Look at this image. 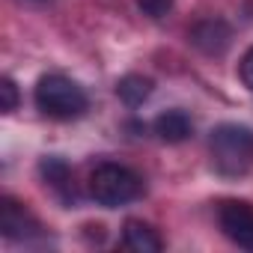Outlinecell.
<instances>
[{
    "mask_svg": "<svg viewBox=\"0 0 253 253\" xmlns=\"http://www.w3.org/2000/svg\"><path fill=\"white\" fill-rule=\"evenodd\" d=\"M0 232L6 238L21 241V238H30L39 232V220L30 214V209H24L12 197H3L0 200Z\"/></svg>",
    "mask_w": 253,
    "mask_h": 253,
    "instance_id": "cell-5",
    "label": "cell"
},
{
    "mask_svg": "<svg viewBox=\"0 0 253 253\" xmlns=\"http://www.w3.org/2000/svg\"><path fill=\"white\" fill-rule=\"evenodd\" d=\"M33 101H36L39 113H45L48 119H78L89 107V98H86L84 86L75 84L66 75H45V78H39Z\"/></svg>",
    "mask_w": 253,
    "mask_h": 253,
    "instance_id": "cell-3",
    "label": "cell"
},
{
    "mask_svg": "<svg viewBox=\"0 0 253 253\" xmlns=\"http://www.w3.org/2000/svg\"><path fill=\"white\" fill-rule=\"evenodd\" d=\"M39 170H42V179H45V185H48L51 191H57L66 203H75L72 170L66 167V161H60V158H45V161L39 164Z\"/></svg>",
    "mask_w": 253,
    "mask_h": 253,
    "instance_id": "cell-9",
    "label": "cell"
},
{
    "mask_svg": "<svg viewBox=\"0 0 253 253\" xmlns=\"http://www.w3.org/2000/svg\"><path fill=\"white\" fill-rule=\"evenodd\" d=\"M211 164L220 176H244L253 167V131L238 122H223L209 137Z\"/></svg>",
    "mask_w": 253,
    "mask_h": 253,
    "instance_id": "cell-1",
    "label": "cell"
},
{
    "mask_svg": "<svg viewBox=\"0 0 253 253\" xmlns=\"http://www.w3.org/2000/svg\"><path fill=\"white\" fill-rule=\"evenodd\" d=\"M173 3L176 0H137V9L143 12V15H149V18H164V15H170V9H173Z\"/></svg>",
    "mask_w": 253,
    "mask_h": 253,
    "instance_id": "cell-11",
    "label": "cell"
},
{
    "mask_svg": "<svg viewBox=\"0 0 253 253\" xmlns=\"http://www.w3.org/2000/svg\"><path fill=\"white\" fill-rule=\"evenodd\" d=\"M217 223L235 247L253 253V206L250 203H241V200L223 203L217 209Z\"/></svg>",
    "mask_w": 253,
    "mask_h": 253,
    "instance_id": "cell-4",
    "label": "cell"
},
{
    "mask_svg": "<svg viewBox=\"0 0 253 253\" xmlns=\"http://www.w3.org/2000/svg\"><path fill=\"white\" fill-rule=\"evenodd\" d=\"M122 241H125V247L134 250V253H158V250L164 247L161 235H158L149 223H143V220H137V217L125 220V226H122Z\"/></svg>",
    "mask_w": 253,
    "mask_h": 253,
    "instance_id": "cell-7",
    "label": "cell"
},
{
    "mask_svg": "<svg viewBox=\"0 0 253 253\" xmlns=\"http://www.w3.org/2000/svg\"><path fill=\"white\" fill-rule=\"evenodd\" d=\"M0 107H3V113H12L15 107H18V86H15V81L12 78H3L0 81Z\"/></svg>",
    "mask_w": 253,
    "mask_h": 253,
    "instance_id": "cell-12",
    "label": "cell"
},
{
    "mask_svg": "<svg viewBox=\"0 0 253 253\" xmlns=\"http://www.w3.org/2000/svg\"><path fill=\"white\" fill-rule=\"evenodd\" d=\"M86 191L89 197L104 206V209H119V206H128L131 200H137L143 194V179L122 167V164H98L92 173H89V182H86Z\"/></svg>",
    "mask_w": 253,
    "mask_h": 253,
    "instance_id": "cell-2",
    "label": "cell"
},
{
    "mask_svg": "<svg viewBox=\"0 0 253 253\" xmlns=\"http://www.w3.org/2000/svg\"><path fill=\"white\" fill-rule=\"evenodd\" d=\"M191 42H194L203 54L220 57V54L229 48V42H232V30H229L223 21H200V24L191 30Z\"/></svg>",
    "mask_w": 253,
    "mask_h": 253,
    "instance_id": "cell-6",
    "label": "cell"
},
{
    "mask_svg": "<svg viewBox=\"0 0 253 253\" xmlns=\"http://www.w3.org/2000/svg\"><path fill=\"white\" fill-rule=\"evenodd\" d=\"M241 81L253 92V48H247V54L241 57Z\"/></svg>",
    "mask_w": 253,
    "mask_h": 253,
    "instance_id": "cell-13",
    "label": "cell"
},
{
    "mask_svg": "<svg viewBox=\"0 0 253 253\" xmlns=\"http://www.w3.org/2000/svg\"><path fill=\"white\" fill-rule=\"evenodd\" d=\"M152 128L164 143H182L194 134V122L185 110H167L152 122Z\"/></svg>",
    "mask_w": 253,
    "mask_h": 253,
    "instance_id": "cell-8",
    "label": "cell"
},
{
    "mask_svg": "<svg viewBox=\"0 0 253 253\" xmlns=\"http://www.w3.org/2000/svg\"><path fill=\"white\" fill-rule=\"evenodd\" d=\"M152 89H155V84H152L149 78H143V75H125V78L116 84V95L128 104V107H140V104L152 95Z\"/></svg>",
    "mask_w": 253,
    "mask_h": 253,
    "instance_id": "cell-10",
    "label": "cell"
}]
</instances>
